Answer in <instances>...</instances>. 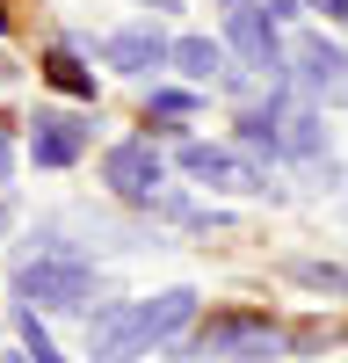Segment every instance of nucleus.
<instances>
[{
	"mask_svg": "<svg viewBox=\"0 0 348 363\" xmlns=\"http://www.w3.org/2000/svg\"><path fill=\"white\" fill-rule=\"evenodd\" d=\"M189 313H196L189 284H174L160 298H131V306H102L95 320H87V356L95 363H138V356H153L167 335H182Z\"/></svg>",
	"mask_w": 348,
	"mask_h": 363,
	"instance_id": "obj_1",
	"label": "nucleus"
},
{
	"mask_svg": "<svg viewBox=\"0 0 348 363\" xmlns=\"http://www.w3.org/2000/svg\"><path fill=\"white\" fill-rule=\"evenodd\" d=\"M15 291L22 306H51V313H80L87 298H102V277L87 269L73 247H58V240H44V247H29L15 262Z\"/></svg>",
	"mask_w": 348,
	"mask_h": 363,
	"instance_id": "obj_2",
	"label": "nucleus"
},
{
	"mask_svg": "<svg viewBox=\"0 0 348 363\" xmlns=\"http://www.w3.org/2000/svg\"><path fill=\"white\" fill-rule=\"evenodd\" d=\"M102 182H109V196L116 203H138V211H160L167 203V167L153 153V138H124V145H109L102 153Z\"/></svg>",
	"mask_w": 348,
	"mask_h": 363,
	"instance_id": "obj_3",
	"label": "nucleus"
},
{
	"mask_svg": "<svg viewBox=\"0 0 348 363\" xmlns=\"http://www.w3.org/2000/svg\"><path fill=\"white\" fill-rule=\"evenodd\" d=\"M174 160H182V174H196L203 189H225V196H269V174H261L247 153H232V145H203V138H189Z\"/></svg>",
	"mask_w": 348,
	"mask_h": 363,
	"instance_id": "obj_4",
	"label": "nucleus"
},
{
	"mask_svg": "<svg viewBox=\"0 0 348 363\" xmlns=\"http://www.w3.org/2000/svg\"><path fill=\"white\" fill-rule=\"evenodd\" d=\"M225 37H232V51L247 58L254 73H283V51H276V15L261 8V0H225Z\"/></svg>",
	"mask_w": 348,
	"mask_h": 363,
	"instance_id": "obj_5",
	"label": "nucleus"
},
{
	"mask_svg": "<svg viewBox=\"0 0 348 363\" xmlns=\"http://www.w3.org/2000/svg\"><path fill=\"white\" fill-rule=\"evenodd\" d=\"M87 116H73V109H37L29 116V160L37 167H73L80 153H87Z\"/></svg>",
	"mask_w": 348,
	"mask_h": 363,
	"instance_id": "obj_6",
	"label": "nucleus"
},
{
	"mask_svg": "<svg viewBox=\"0 0 348 363\" xmlns=\"http://www.w3.org/2000/svg\"><path fill=\"white\" fill-rule=\"evenodd\" d=\"M298 80L312 102H348V51L327 37H298Z\"/></svg>",
	"mask_w": 348,
	"mask_h": 363,
	"instance_id": "obj_7",
	"label": "nucleus"
},
{
	"mask_svg": "<svg viewBox=\"0 0 348 363\" xmlns=\"http://www.w3.org/2000/svg\"><path fill=\"white\" fill-rule=\"evenodd\" d=\"M102 58L116 73H160L167 58H174V44L160 37L153 22H131V29H116V37H102Z\"/></svg>",
	"mask_w": 348,
	"mask_h": 363,
	"instance_id": "obj_8",
	"label": "nucleus"
},
{
	"mask_svg": "<svg viewBox=\"0 0 348 363\" xmlns=\"http://www.w3.org/2000/svg\"><path fill=\"white\" fill-rule=\"evenodd\" d=\"M276 356V327L269 320H254V313H232V320H211L203 327V342H196V356Z\"/></svg>",
	"mask_w": 348,
	"mask_h": 363,
	"instance_id": "obj_9",
	"label": "nucleus"
},
{
	"mask_svg": "<svg viewBox=\"0 0 348 363\" xmlns=\"http://www.w3.org/2000/svg\"><path fill=\"white\" fill-rule=\"evenodd\" d=\"M283 153L290 160H305L319 174V153H327V124H319V109L312 102H283Z\"/></svg>",
	"mask_w": 348,
	"mask_h": 363,
	"instance_id": "obj_10",
	"label": "nucleus"
},
{
	"mask_svg": "<svg viewBox=\"0 0 348 363\" xmlns=\"http://www.w3.org/2000/svg\"><path fill=\"white\" fill-rule=\"evenodd\" d=\"M240 145L247 153H283V95H269L261 109H240Z\"/></svg>",
	"mask_w": 348,
	"mask_h": 363,
	"instance_id": "obj_11",
	"label": "nucleus"
},
{
	"mask_svg": "<svg viewBox=\"0 0 348 363\" xmlns=\"http://www.w3.org/2000/svg\"><path fill=\"white\" fill-rule=\"evenodd\" d=\"M174 66H182L189 80H218V73H225V44H211V37H182V44H174Z\"/></svg>",
	"mask_w": 348,
	"mask_h": 363,
	"instance_id": "obj_12",
	"label": "nucleus"
},
{
	"mask_svg": "<svg viewBox=\"0 0 348 363\" xmlns=\"http://www.w3.org/2000/svg\"><path fill=\"white\" fill-rule=\"evenodd\" d=\"M44 80L66 87V95H80V102H95V73H87L73 51H51V58H44Z\"/></svg>",
	"mask_w": 348,
	"mask_h": 363,
	"instance_id": "obj_13",
	"label": "nucleus"
},
{
	"mask_svg": "<svg viewBox=\"0 0 348 363\" xmlns=\"http://www.w3.org/2000/svg\"><path fill=\"white\" fill-rule=\"evenodd\" d=\"M290 284H305V291H334V298H348V269H341V262H290Z\"/></svg>",
	"mask_w": 348,
	"mask_h": 363,
	"instance_id": "obj_14",
	"label": "nucleus"
},
{
	"mask_svg": "<svg viewBox=\"0 0 348 363\" xmlns=\"http://www.w3.org/2000/svg\"><path fill=\"white\" fill-rule=\"evenodd\" d=\"M15 174V145H8V131H0V182Z\"/></svg>",
	"mask_w": 348,
	"mask_h": 363,
	"instance_id": "obj_15",
	"label": "nucleus"
},
{
	"mask_svg": "<svg viewBox=\"0 0 348 363\" xmlns=\"http://www.w3.org/2000/svg\"><path fill=\"white\" fill-rule=\"evenodd\" d=\"M312 8H327V15H334V22L348 29V0H312Z\"/></svg>",
	"mask_w": 348,
	"mask_h": 363,
	"instance_id": "obj_16",
	"label": "nucleus"
},
{
	"mask_svg": "<svg viewBox=\"0 0 348 363\" xmlns=\"http://www.w3.org/2000/svg\"><path fill=\"white\" fill-rule=\"evenodd\" d=\"M145 8H153V15H174V8H182V0H145Z\"/></svg>",
	"mask_w": 348,
	"mask_h": 363,
	"instance_id": "obj_17",
	"label": "nucleus"
},
{
	"mask_svg": "<svg viewBox=\"0 0 348 363\" xmlns=\"http://www.w3.org/2000/svg\"><path fill=\"white\" fill-rule=\"evenodd\" d=\"M8 225H15V203H8V196H0V233H8Z\"/></svg>",
	"mask_w": 348,
	"mask_h": 363,
	"instance_id": "obj_18",
	"label": "nucleus"
},
{
	"mask_svg": "<svg viewBox=\"0 0 348 363\" xmlns=\"http://www.w3.org/2000/svg\"><path fill=\"white\" fill-rule=\"evenodd\" d=\"M240 363H269V356H240Z\"/></svg>",
	"mask_w": 348,
	"mask_h": 363,
	"instance_id": "obj_19",
	"label": "nucleus"
},
{
	"mask_svg": "<svg viewBox=\"0 0 348 363\" xmlns=\"http://www.w3.org/2000/svg\"><path fill=\"white\" fill-rule=\"evenodd\" d=\"M0 29H8V8H0Z\"/></svg>",
	"mask_w": 348,
	"mask_h": 363,
	"instance_id": "obj_20",
	"label": "nucleus"
},
{
	"mask_svg": "<svg viewBox=\"0 0 348 363\" xmlns=\"http://www.w3.org/2000/svg\"><path fill=\"white\" fill-rule=\"evenodd\" d=\"M0 80H8V66H0Z\"/></svg>",
	"mask_w": 348,
	"mask_h": 363,
	"instance_id": "obj_21",
	"label": "nucleus"
}]
</instances>
